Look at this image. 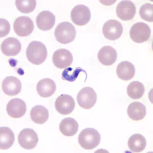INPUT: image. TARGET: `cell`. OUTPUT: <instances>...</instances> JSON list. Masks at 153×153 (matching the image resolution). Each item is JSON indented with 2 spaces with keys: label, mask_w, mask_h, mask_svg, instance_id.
Returning <instances> with one entry per match:
<instances>
[{
  "label": "cell",
  "mask_w": 153,
  "mask_h": 153,
  "mask_svg": "<svg viewBox=\"0 0 153 153\" xmlns=\"http://www.w3.org/2000/svg\"><path fill=\"white\" fill-rule=\"evenodd\" d=\"M27 58L33 65H42L48 56L47 49L45 45L38 41L31 42L26 49Z\"/></svg>",
  "instance_id": "6da1fadb"
},
{
  "label": "cell",
  "mask_w": 153,
  "mask_h": 153,
  "mask_svg": "<svg viewBox=\"0 0 153 153\" xmlns=\"http://www.w3.org/2000/svg\"><path fill=\"white\" fill-rule=\"evenodd\" d=\"M101 141V135L96 129L86 128L80 132L78 136V143L82 148L91 150L97 147Z\"/></svg>",
  "instance_id": "7a4b0ae2"
},
{
  "label": "cell",
  "mask_w": 153,
  "mask_h": 153,
  "mask_svg": "<svg viewBox=\"0 0 153 153\" xmlns=\"http://www.w3.org/2000/svg\"><path fill=\"white\" fill-rule=\"evenodd\" d=\"M56 40L62 44L73 42L76 36V30L71 23L63 22L59 23L54 31Z\"/></svg>",
  "instance_id": "3957f363"
},
{
  "label": "cell",
  "mask_w": 153,
  "mask_h": 153,
  "mask_svg": "<svg viewBox=\"0 0 153 153\" xmlns=\"http://www.w3.org/2000/svg\"><path fill=\"white\" fill-rule=\"evenodd\" d=\"M76 101L81 108L90 109L96 104L97 101V94L91 87H84L77 94Z\"/></svg>",
  "instance_id": "277c9868"
},
{
  "label": "cell",
  "mask_w": 153,
  "mask_h": 153,
  "mask_svg": "<svg viewBox=\"0 0 153 153\" xmlns=\"http://www.w3.org/2000/svg\"><path fill=\"white\" fill-rule=\"evenodd\" d=\"M150 27L143 22L136 23L133 25L130 31L131 39L136 43H143L148 41L151 36Z\"/></svg>",
  "instance_id": "5b68a950"
},
{
  "label": "cell",
  "mask_w": 153,
  "mask_h": 153,
  "mask_svg": "<svg viewBox=\"0 0 153 153\" xmlns=\"http://www.w3.org/2000/svg\"><path fill=\"white\" fill-rule=\"evenodd\" d=\"M71 18L77 26H85L91 21V10L88 7L82 4L76 6L71 12Z\"/></svg>",
  "instance_id": "8992f818"
},
{
  "label": "cell",
  "mask_w": 153,
  "mask_h": 153,
  "mask_svg": "<svg viewBox=\"0 0 153 153\" xmlns=\"http://www.w3.org/2000/svg\"><path fill=\"white\" fill-rule=\"evenodd\" d=\"M38 140V135L32 129H23L18 136V141L20 146L26 150H32L35 148Z\"/></svg>",
  "instance_id": "52a82bcc"
},
{
  "label": "cell",
  "mask_w": 153,
  "mask_h": 153,
  "mask_svg": "<svg viewBox=\"0 0 153 153\" xmlns=\"http://www.w3.org/2000/svg\"><path fill=\"white\" fill-rule=\"evenodd\" d=\"M34 28L33 21L27 16L18 17L13 24L14 32L20 37H26L30 35L33 31Z\"/></svg>",
  "instance_id": "ba28073f"
},
{
  "label": "cell",
  "mask_w": 153,
  "mask_h": 153,
  "mask_svg": "<svg viewBox=\"0 0 153 153\" xmlns=\"http://www.w3.org/2000/svg\"><path fill=\"white\" fill-rule=\"evenodd\" d=\"M102 32L105 37L108 40H117L123 33V27L119 21L109 19L103 25Z\"/></svg>",
  "instance_id": "9c48e42d"
},
{
  "label": "cell",
  "mask_w": 153,
  "mask_h": 153,
  "mask_svg": "<svg viewBox=\"0 0 153 153\" xmlns=\"http://www.w3.org/2000/svg\"><path fill=\"white\" fill-rule=\"evenodd\" d=\"M52 61L54 65L58 68H65L71 65L73 61V56L67 49H58L54 53Z\"/></svg>",
  "instance_id": "30bf717a"
},
{
  "label": "cell",
  "mask_w": 153,
  "mask_h": 153,
  "mask_svg": "<svg viewBox=\"0 0 153 153\" xmlns=\"http://www.w3.org/2000/svg\"><path fill=\"white\" fill-rule=\"evenodd\" d=\"M75 105L73 97L67 94L59 96L55 102V107L58 112L65 115L70 114L73 111Z\"/></svg>",
  "instance_id": "8fae6325"
},
{
  "label": "cell",
  "mask_w": 153,
  "mask_h": 153,
  "mask_svg": "<svg viewBox=\"0 0 153 153\" xmlns=\"http://www.w3.org/2000/svg\"><path fill=\"white\" fill-rule=\"evenodd\" d=\"M135 5L130 1H123L120 2L116 8L117 16L123 21L132 19L135 16Z\"/></svg>",
  "instance_id": "7c38bea8"
},
{
  "label": "cell",
  "mask_w": 153,
  "mask_h": 153,
  "mask_svg": "<svg viewBox=\"0 0 153 153\" xmlns=\"http://www.w3.org/2000/svg\"><path fill=\"white\" fill-rule=\"evenodd\" d=\"M26 111V103L22 100L18 98L11 100L6 107L8 114L12 118H21L25 114Z\"/></svg>",
  "instance_id": "4fadbf2b"
},
{
  "label": "cell",
  "mask_w": 153,
  "mask_h": 153,
  "mask_svg": "<svg viewBox=\"0 0 153 153\" xmlns=\"http://www.w3.org/2000/svg\"><path fill=\"white\" fill-rule=\"evenodd\" d=\"M2 87L5 94L9 96H16L22 90V83L16 76H6L2 82Z\"/></svg>",
  "instance_id": "5bb4252c"
},
{
  "label": "cell",
  "mask_w": 153,
  "mask_h": 153,
  "mask_svg": "<svg viewBox=\"0 0 153 153\" xmlns=\"http://www.w3.org/2000/svg\"><path fill=\"white\" fill-rule=\"evenodd\" d=\"M97 58L102 65L105 66H110L117 61V50L110 45L104 46L99 51Z\"/></svg>",
  "instance_id": "9a60e30c"
},
{
  "label": "cell",
  "mask_w": 153,
  "mask_h": 153,
  "mask_svg": "<svg viewBox=\"0 0 153 153\" xmlns=\"http://www.w3.org/2000/svg\"><path fill=\"white\" fill-rule=\"evenodd\" d=\"M56 18L54 14L49 11H42L37 16V26L42 31H49L54 27Z\"/></svg>",
  "instance_id": "2e32d148"
},
{
  "label": "cell",
  "mask_w": 153,
  "mask_h": 153,
  "mask_svg": "<svg viewBox=\"0 0 153 153\" xmlns=\"http://www.w3.org/2000/svg\"><path fill=\"white\" fill-rule=\"evenodd\" d=\"M22 49L21 42L17 38L8 37L2 42L1 50L4 55L14 56L19 54Z\"/></svg>",
  "instance_id": "e0dca14e"
},
{
  "label": "cell",
  "mask_w": 153,
  "mask_h": 153,
  "mask_svg": "<svg viewBox=\"0 0 153 153\" xmlns=\"http://www.w3.org/2000/svg\"><path fill=\"white\" fill-rule=\"evenodd\" d=\"M36 91L41 97H50L56 91V83L51 79H42L37 84Z\"/></svg>",
  "instance_id": "ac0fdd59"
},
{
  "label": "cell",
  "mask_w": 153,
  "mask_h": 153,
  "mask_svg": "<svg viewBox=\"0 0 153 153\" xmlns=\"http://www.w3.org/2000/svg\"><path fill=\"white\" fill-rule=\"evenodd\" d=\"M116 71L119 78L124 81H129L135 76V67L129 61H122L117 66Z\"/></svg>",
  "instance_id": "d6986e66"
},
{
  "label": "cell",
  "mask_w": 153,
  "mask_h": 153,
  "mask_svg": "<svg viewBox=\"0 0 153 153\" xmlns=\"http://www.w3.org/2000/svg\"><path fill=\"white\" fill-rule=\"evenodd\" d=\"M127 114L132 120L134 121L142 120L146 115V107L143 103L134 102L128 106Z\"/></svg>",
  "instance_id": "ffe728a7"
},
{
  "label": "cell",
  "mask_w": 153,
  "mask_h": 153,
  "mask_svg": "<svg viewBox=\"0 0 153 153\" xmlns=\"http://www.w3.org/2000/svg\"><path fill=\"white\" fill-rule=\"evenodd\" d=\"M79 129V124L76 120L71 117L63 119L59 125V130L66 136L71 137L76 134Z\"/></svg>",
  "instance_id": "44dd1931"
},
{
  "label": "cell",
  "mask_w": 153,
  "mask_h": 153,
  "mask_svg": "<svg viewBox=\"0 0 153 153\" xmlns=\"http://www.w3.org/2000/svg\"><path fill=\"white\" fill-rule=\"evenodd\" d=\"M15 140L14 134L8 127L0 128V148L1 150L9 149L13 146Z\"/></svg>",
  "instance_id": "7402d4cb"
},
{
  "label": "cell",
  "mask_w": 153,
  "mask_h": 153,
  "mask_svg": "<svg viewBox=\"0 0 153 153\" xmlns=\"http://www.w3.org/2000/svg\"><path fill=\"white\" fill-rule=\"evenodd\" d=\"M32 120L37 124L42 125L47 122L49 117L48 110L42 105H36L32 108L30 111Z\"/></svg>",
  "instance_id": "603a6c76"
},
{
  "label": "cell",
  "mask_w": 153,
  "mask_h": 153,
  "mask_svg": "<svg viewBox=\"0 0 153 153\" xmlns=\"http://www.w3.org/2000/svg\"><path fill=\"white\" fill-rule=\"evenodd\" d=\"M128 146L131 152L140 153L146 148V139L141 134H134L129 138Z\"/></svg>",
  "instance_id": "cb8c5ba5"
},
{
  "label": "cell",
  "mask_w": 153,
  "mask_h": 153,
  "mask_svg": "<svg viewBox=\"0 0 153 153\" xmlns=\"http://www.w3.org/2000/svg\"><path fill=\"white\" fill-rule=\"evenodd\" d=\"M127 92L128 96L131 99H139L143 97L145 92L144 85L138 81H133L128 86Z\"/></svg>",
  "instance_id": "d4e9b609"
},
{
  "label": "cell",
  "mask_w": 153,
  "mask_h": 153,
  "mask_svg": "<svg viewBox=\"0 0 153 153\" xmlns=\"http://www.w3.org/2000/svg\"><path fill=\"white\" fill-rule=\"evenodd\" d=\"M16 5L18 10L21 13H29L35 9L36 1L35 0H16Z\"/></svg>",
  "instance_id": "484cf974"
},
{
  "label": "cell",
  "mask_w": 153,
  "mask_h": 153,
  "mask_svg": "<svg viewBox=\"0 0 153 153\" xmlns=\"http://www.w3.org/2000/svg\"><path fill=\"white\" fill-rule=\"evenodd\" d=\"M82 71L86 73V71L81 68H66L62 73V80L69 82H74L78 77L80 73Z\"/></svg>",
  "instance_id": "4316f807"
},
{
  "label": "cell",
  "mask_w": 153,
  "mask_h": 153,
  "mask_svg": "<svg viewBox=\"0 0 153 153\" xmlns=\"http://www.w3.org/2000/svg\"><path fill=\"white\" fill-rule=\"evenodd\" d=\"M139 15L142 19L148 22H153V5L150 3L143 4L139 9Z\"/></svg>",
  "instance_id": "83f0119b"
},
{
  "label": "cell",
  "mask_w": 153,
  "mask_h": 153,
  "mask_svg": "<svg viewBox=\"0 0 153 153\" xmlns=\"http://www.w3.org/2000/svg\"><path fill=\"white\" fill-rule=\"evenodd\" d=\"M0 36L1 37H5L8 35L10 31V25L8 21L6 19H0Z\"/></svg>",
  "instance_id": "f1b7e54d"
}]
</instances>
